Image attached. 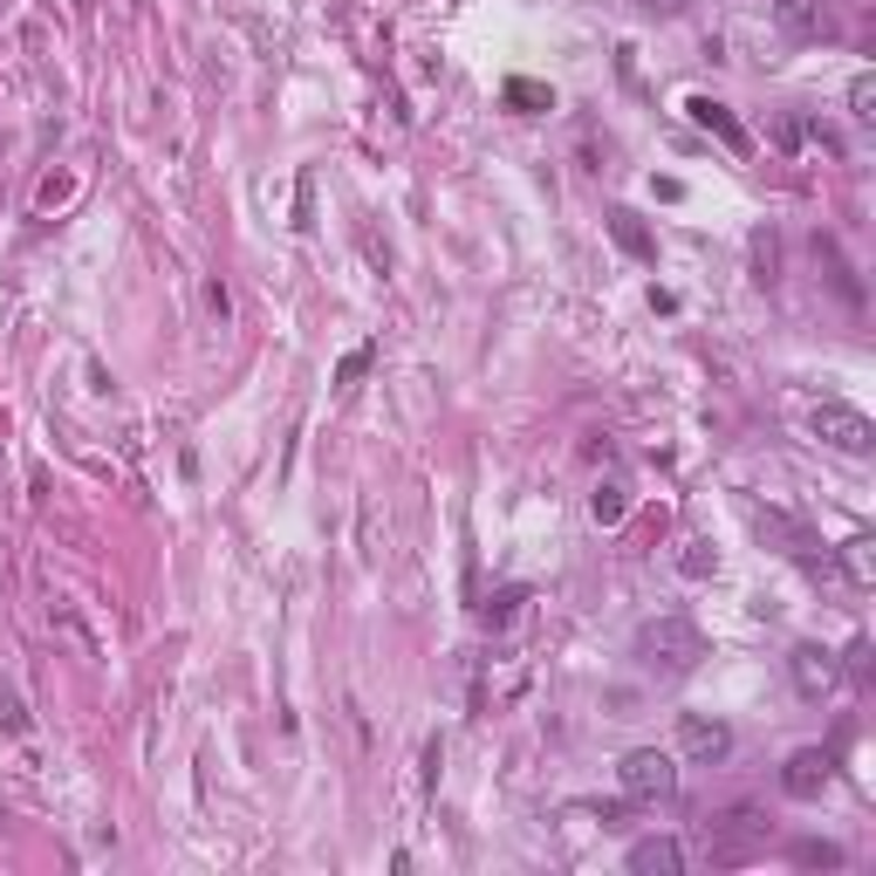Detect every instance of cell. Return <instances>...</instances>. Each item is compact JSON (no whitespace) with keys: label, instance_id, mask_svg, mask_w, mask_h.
<instances>
[{"label":"cell","instance_id":"obj_2","mask_svg":"<svg viewBox=\"0 0 876 876\" xmlns=\"http://www.w3.org/2000/svg\"><path fill=\"white\" fill-rule=\"evenodd\" d=\"M617 787H623V802L658 808V802H671V794H679V761H671V753H658V746H636V753H623Z\"/></svg>","mask_w":876,"mask_h":876},{"label":"cell","instance_id":"obj_18","mask_svg":"<svg viewBox=\"0 0 876 876\" xmlns=\"http://www.w3.org/2000/svg\"><path fill=\"white\" fill-rule=\"evenodd\" d=\"M774 261H781L774 233H753V274H761V282H774Z\"/></svg>","mask_w":876,"mask_h":876},{"label":"cell","instance_id":"obj_16","mask_svg":"<svg viewBox=\"0 0 876 876\" xmlns=\"http://www.w3.org/2000/svg\"><path fill=\"white\" fill-rule=\"evenodd\" d=\"M849 116L856 124H876V75H856L849 83Z\"/></svg>","mask_w":876,"mask_h":876},{"label":"cell","instance_id":"obj_19","mask_svg":"<svg viewBox=\"0 0 876 876\" xmlns=\"http://www.w3.org/2000/svg\"><path fill=\"white\" fill-rule=\"evenodd\" d=\"M843 569H849V582H869V575H876V562H869V541H849V548H843Z\"/></svg>","mask_w":876,"mask_h":876},{"label":"cell","instance_id":"obj_7","mask_svg":"<svg viewBox=\"0 0 876 876\" xmlns=\"http://www.w3.org/2000/svg\"><path fill=\"white\" fill-rule=\"evenodd\" d=\"M761 835H767V822L753 815V808H726L720 822L705 828V849H712V863H740L753 843H761Z\"/></svg>","mask_w":876,"mask_h":876},{"label":"cell","instance_id":"obj_5","mask_svg":"<svg viewBox=\"0 0 876 876\" xmlns=\"http://www.w3.org/2000/svg\"><path fill=\"white\" fill-rule=\"evenodd\" d=\"M774 28L787 34V42H808V49H822V42L843 34V21H835L828 0H774Z\"/></svg>","mask_w":876,"mask_h":876},{"label":"cell","instance_id":"obj_8","mask_svg":"<svg viewBox=\"0 0 876 876\" xmlns=\"http://www.w3.org/2000/svg\"><path fill=\"white\" fill-rule=\"evenodd\" d=\"M679 753H685L692 767L726 761V753H733V726L726 720H705V712H685V720H679Z\"/></svg>","mask_w":876,"mask_h":876},{"label":"cell","instance_id":"obj_10","mask_svg":"<svg viewBox=\"0 0 876 876\" xmlns=\"http://www.w3.org/2000/svg\"><path fill=\"white\" fill-rule=\"evenodd\" d=\"M685 110H692V124H699V131H712V137H720V144H726V151H740V157H746V151H753V137H746V131H740V116H733V110H726V103H712V96H692V103H685Z\"/></svg>","mask_w":876,"mask_h":876},{"label":"cell","instance_id":"obj_9","mask_svg":"<svg viewBox=\"0 0 876 876\" xmlns=\"http://www.w3.org/2000/svg\"><path fill=\"white\" fill-rule=\"evenodd\" d=\"M835 781V753L828 746H802V753H787V767H781V787L794 794V802H815V794Z\"/></svg>","mask_w":876,"mask_h":876},{"label":"cell","instance_id":"obj_22","mask_svg":"<svg viewBox=\"0 0 876 876\" xmlns=\"http://www.w3.org/2000/svg\"><path fill=\"white\" fill-rule=\"evenodd\" d=\"M679 569H685V575H712V548H705V541H692V548L679 554Z\"/></svg>","mask_w":876,"mask_h":876},{"label":"cell","instance_id":"obj_17","mask_svg":"<svg viewBox=\"0 0 876 876\" xmlns=\"http://www.w3.org/2000/svg\"><path fill=\"white\" fill-rule=\"evenodd\" d=\"M0 726H8V733H28V705H21L14 685H0Z\"/></svg>","mask_w":876,"mask_h":876},{"label":"cell","instance_id":"obj_6","mask_svg":"<svg viewBox=\"0 0 876 876\" xmlns=\"http://www.w3.org/2000/svg\"><path fill=\"white\" fill-rule=\"evenodd\" d=\"M787 679H794V692L802 699H828L835 685H843V658L835 651H822V644H794V658H787Z\"/></svg>","mask_w":876,"mask_h":876},{"label":"cell","instance_id":"obj_11","mask_svg":"<svg viewBox=\"0 0 876 876\" xmlns=\"http://www.w3.org/2000/svg\"><path fill=\"white\" fill-rule=\"evenodd\" d=\"M636 876H679L685 869V849L671 843V835H644V843H630V856H623Z\"/></svg>","mask_w":876,"mask_h":876},{"label":"cell","instance_id":"obj_1","mask_svg":"<svg viewBox=\"0 0 876 876\" xmlns=\"http://www.w3.org/2000/svg\"><path fill=\"white\" fill-rule=\"evenodd\" d=\"M636 658H644V671H658V679H685L705 658V630L692 617H651V623H636Z\"/></svg>","mask_w":876,"mask_h":876},{"label":"cell","instance_id":"obj_3","mask_svg":"<svg viewBox=\"0 0 876 876\" xmlns=\"http://www.w3.org/2000/svg\"><path fill=\"white\" fill-rule=\"evenodd\" d=\"M808 431L822 438V446H835V452H849V459H863L869 446H876V425L856 411V405H835V397H828V405H815L808 411Z\"/></svg>","mask_w":876,"mask_h":876},{"label":"cell","instance_id":"obj_14","mask_svg":"<svg viewBox=\"0 0 876 876\" xmlns=\"http://www.w3.org/2000/svg\"><path fill=\"white\" fill-rule=\"evenodd\" d=\"M507 103L521 110V116H541V110H554L548 83H528V75H513V83H507Z\"/></svg>","mask_w":876,"mask_h":876},{"label":"cell","instance_id":"obj_21","mask_svg":"<svg viewBox=\"0 0 876 876\" xmlns=\"http://www.w3.org/2000/svg\"><path fill=\"white\" fill-rule=\"evenodd\" d=\"M521 603H528V589H500V595H493V603H487V623H507V617H513V610H521Z\"/></svg>","mask_w":876,"mask_h":876},{"label":"cell","instance_id":"obj_20","mask_svg":"<svg viewBox=\"0 0 876 876\" xmlns=\"http://www.w3.org/2000/svg\"><path fill=\"white\" fill-rule=\"evenodd\" d=\"M794 863H808V869H835V863H843V849H835V843H802V849H794Z\"/></svg>","mask_w":876,"mask_h":876},{"label":"cell","instance_id":"obj_15","mask_svg":"<svg viewBox=\"0 0 876 876\" xmlns=\"http://www.w3.org/2000/svg\"><path fill=\"white\" fill-rule=\"evenodd\" d=\"M370 364H377V343H356V349L343 356V364H336V390H349V384H356V377H364Z\"/></svg>","mask_w":876,"mask_h":876},{"label":"cell","instance_id":"obj_12","mask_svg":"<svg viewBox=\"0 0 876 876\" xmlns=\"http://www.w3.org/2000/svg\"><path fill=\"white\" fill-rule=\"evenodd\" d=\"M610 241H617V247H623L630 261H658V241H651V226L636 220L630 206H617V213H610Z\"/></svg>","mask_w":876,"mask_h":876},{"label":"cell","instance_id":"obj_4","mask_svg":"<svg viewBox=\"0 0 876 876\" xmlns=\"http://www.w3.org/2000/svg\"><path fill=\"white\" fill-rule=\"evenodd\" d=\"M753 528H761L767 541H781V554H794V562H808L815 575H828V548L815 541V528L794 521V513H781V507H753Z\"/></svg>","mask_w":876,"mask_h":876},{"label":"cell","instance_id":"obj_13","mask_svg":"<svg viewBox=\"0 0 876 876\" xmlns=\"http://www.w3.org/2000/svg\"><path fill=\"white\" fill-rule=\"evenodd\" d=\"M589 513H595V528H617L623 513H630V493H623L617 480H603V487L589 493Z\"/></svg>","mask_w":876,"mask_h":876}]
</instances>
